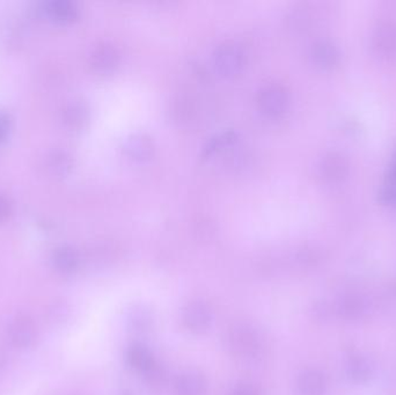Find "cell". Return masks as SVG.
<instances>
[{
	"instance_id": "obj_1",
	"label": "cell",
	"mask_w": 396,
	"mask_h": 395,
	"mask_svg": "<svg viewBox=\"0 0 396 395\" xmlns=\"http://www.w3.org/2000/svg\"><path fill=\"white\" fill-rule=\"evenodd\" d=\"M257 105L265 115H283L289 108V89L278 81L267 82L257 92Z\"/></svg>"
},
{
	"instance_id": "obj_2",
	"label": "cell",
	"mask_w": 396,
	"mask_h": 395,
	"mask_svg": "<svg viewBox=\"0 0 396 395\" xmlns=\"http://www.w3.org/2000/svg\"><path fill=\"white\" fill-rule=\"evenodd\" d=\"M213 59L215 68L222 75H238L245 65V52L236 41L225 40L215 48Z\"/></svg>"
},
{
	"instance_id": "obj_3",
	"label": "cell",
	"mask_w": 396,
	"mask_h": 395,
	"mask_svg": "<svg viewBox=\"0 0 396 395\" xmlns=\"http://www.w3.org/2000/svg\"><path fill=\"white\" fill-rule=\"evenodd\" d=\"M318 172L325 182L332 185L342 182L349 175V159L339 151H330L320 159Z\"/></svg>"
},
{
	"instance_id": "obj_4",
	"label": "cell",
	"mask_w": 396,
	"mask_h": 395,
	"mask_svg": "<svg viewBox=\"0 0 396 395\" xmlns=\"http://www.w3.org/2000/svg\"><path fill=\"white\" fill-rule=\"evenodd\" d=\"M371 45L376 56L383 59L396 58V22L383 21L376 24L371 36Z\"/></svg>"
},
{
	"instance_id": "obj_5",
	"label": "cell",
	"mask_w": 396,
	"mask_h": 395,
	"mask_svg": "<svg viewBox=\"0 0 396 395\" xmlns=\"http://www.w3.org/2000/svg\"><path fill=\"white\" fill-rule=\"evenodd\" d=\"M369 301L367 298L356 292H350L339 298L336 303V315L346 320H360L369 315Z\"/></svg>"
},
{
	"instance_id": "obj_6",
	"label": "cell",
	"mask_w": 396,
	"mask_h": 395,
	"mask_svg": "<svg viewBox=\"0 0 396 395\" xmlns=\"http://www.w3.org/2000/svg\"><path fill=\"white\" fill-rule=\"evenodd\" d=\"M309 57L313 64L321 70H334L341 63V52L330 40H316L309 48Z\"/></svg>"
},
{
	"instance_id": "obj_7",
	"label": "cell",
	"mask_w": 396,
	"mask_h": 395,
	"mask_svg": "<svg viewBox=\"0 0 396 395\" xmlns=\"http://www.w3.org/2000/svg\"><path fill=\"white\" fill-rule=\"evenodd\" d=\"M8 335L10 342L17 348H29L36 340V326L31 317L26 315H17L10 324Z\"/></svg>"
},
{
	"instance_id": "obj_8",
	"label": "cell",
	"mask_w": 396,
	"mask_h": 395,
	"mask_svg": "<svg viewBox=\"0 0 396 395\" xmlns=\"http://www.w3.org/2000/svg\"><path fill=\"white\" fill-rule=\"evenodd\" d=\"M118 59H120V54L118 48L111 42H101L97 44L92 50L90 57L92 68L99 73L113 71L118 66Z\"/></svg>"
},
{
	"instance_id": "obj_9",
	"label": "cell",
	"mask_w": 396,
	"mask_h": 395,
	"mask_svg": "<svg viewBox=\"0 0 396 395\" xmlns=\"http://www.w3.org/2000/svg\"><path fill=\"white\" fill-rule=\"evenodd\" d=\"M183 322L196 334L204 333L211 324V312L203 301H192L183 310Z\"/></svg>"
},
{
	"instance_id": "obj_10",
	"label": "cell",
	"mask_w": 396,
	"mask_h": 395,
	"mask_svg": "<svg viewBox=\"0 0 396 395\" xmlns=\"http://www.w3.org/2000/svg\"><path fill=\"white\" fill-rule=\"evenodd\" d=\"M125 151L130 158L146 160L155 152V143L145 132H134L125 141Z\"/></svg>"
},
{
	"instance_id": "obj_11",
	"label": "cell",
	"mask_w": 396,
	"mask_h": 395,
	"mask_svg": "<svg viewBox=\"0 0 396 395\" xmlns=\"http://www.w3.org/2000/svg\"><path fill=\"white\" fill-rule=\"evenodd\" d=\"M346 372L350 382L355 384H366L373 375V368L369 359L363 356H350L346 361Z\"/></svg>"
},
{
	"instance_id": "obj_12",
	"label": "cell",
	"mask_w": 396,
	"mask_h": 395,
	"mask_svg": "<svg viewBox=\"0 0 396 395\" xmlns=\"http://www.w3.org/2000/svg\"><path fill=\"white\" fill-rule=\"evenodd\" d=\"M300 395H323L326 392V379L318 370L302 372L298 379Z\"/></svg>"
},
{
	"instance_id": "obj_13",
	"label": "cell",
	"mask_w": 396,
	"mask_h": 395,
	"mask_svg": "<svg viewBox=\"0 0 396 395\" xmlns=\"http://www.w3.org/2000/svg\"><path fill=\"white\" fill-rule=\"evenodd\" d=\"M205 389L203 375L195 370L185 371L178 377L176 382L178 395H201Z\"/></svg>"
},
{
	"instance_id": "obj_14",
	"label": "cell",
	"mask_w": 396,
	"mask_h": 395,
	"mask_svg": "<svg viewBox=\"0 0 396 395\" xmlns=\"http://www.w3.org/2000/svg\"><path fill=\"white\" fill-rule=\"evenodd\" d=\"M52 261H54L55 267L57 268L58 271L64 274H70V273H73L79 266V255L71 247H61L55 250Z\"/></svg>"
},
{
	"instance_id": "obj_15",
	"label": "cell",
	"mask_w": 396,
	"mask_h": 395,
	"mask_svg": "<svg viewBox=\"0 0 396 395\" xmlns=\"http://www.w3.org/2000/svg\"><path fill=\"white\" fill-rule=\"evenodd\" d=\"M127 358H128L129 364L144 373L155 366L151 352L141 345H132V348L128 350Z\"/></svg>"
},
{
	"instance_id": "obj_16",
	"label": "cell",
	"mask_w": 396,
	"mask_h": 395,
	"mask_svg": "<svg viewBox=\"0 0 396 395\" xmlns=\"http://www.w3.org/2000/svg\"><path fill=\"white\" fill-rule=\"evenodd\" d=\"M128 322L129 327L134 333H145L151 327V312L143 305L134 306L129 313Z\"/></svg>"
},
{
	"instance_id": "obj_17",
	"label": "cell",
	"mask_w": 396,
	"mask_h": 395,
	"mask_svg": "<svg viewBox=\"0 0 396 395\" xmlns=\"http://www.w3.org/2000/svg\"><path fill=\"white\" fill-rule=\"evenodd\" d=\"M47 10L56 20L69 21L77 17V5L70 0H55L48 3Z\"/></svg>"
},
{
	"instance_id": "obj_18",
	"label": "cell",
	"mask_w": 396,
	"mask_h": 395,
	"mask_svg": "<svg viewBox=\"0 0 396 395\" xmlns=\"http://www.w3.org/2000/svg\"><path fill=\"white\" fill-rule=\"evenodd\" d=\"M64 119L67 124L72 128H80L88 119V109L83 101H72L66 106L64 110Z\"/></svg>"
},
{
	"instance_id": "obj_19",
	"label": "cell",
	"mask_w": 396,
	"mask_h": 395,
	"mask_svg": "<svg viewBox=\"0 0 396 395\" xmlns=\"http://www.w3.org/2000/svg\"><path fill=\"white\" fill-rule=\"evenodd\" d=\"M231 338L235 350L242 354H253L259 345L256 335L246 328L235 331L234 335Z\"/></svg>"
},
{
	"instance_id": "obj_20",
	"label": "cell",
	"mask_w": 396,
	"mask_h": 395,
	"mask_svg": "<svg viewBox=\"0 0 396 395\" xmlns=\"http://www.w3.org/2000/svg\"><path fill=\"white\" fill-rule=\"evenodd\" d=\"M378 202L383 206H396V181L386 178L380 187Z\"/></svg>"
},
{
	"instance_id": "obj_21",
	"label": "cell",
	"mask_w": 396,
	"mask_h": 395,
	"mask_svg": "<svg viewBox=\"0 0 396 395\" xmlns=\"http://www.w3.org/2000/svg\"><path fill=\"white\" fill-rule=\"evenodd\" d=\"M332 313H335V310L326 301L316 303V306L313 308V315L316 317V320H328Z\"/></svg>"
},
{
	"instance_id": "obj_22",
	"label": "cell",
	"mask_w": 396,
	"mask_h": 395,
	"mask_svg": "<svg viewBox=\"0 0 396 395\" xmlns=\"http://www.w3.org/2000/svg\"><path fill=\"white\" fill-rule=\"evenodd\" d=\"M51 166L54 167L57 172L65 173L69 171L71 167L70 157L63 152H58L51 158Z\"/></svg>"
},
{
	"instance_id": "obj_23",
	"label": "cell",
	"mask_w": 396,
	"mask_h": 395,
	"mask_svg": "<svg viewBox=\"0 0 396 395\" xmlns=\"http://www.w3.org/2000/svg\"><path fill=\"white\" fill-rule=\"evenodd\" d=\"M10 204L6 197L0 195V222L6 220L7 217L10 216Z\"/></svg>"
},
{
	"instance_id": "obj_24",
	"label": "cell",
	"mask_w": 396,
	"mask_h": 395,
	"mask_svg": "<svg viewBox=\"0 0 396 395\" xmlns=\"http://www.w3.org/2000/svg\"><path fill=\"white\" fill-rule=\"evenodd\" d=\"M10 128V119L6 114L0 113V142L6 137L7 132Z\"/></svg>"
},
{
	"instance_id": "obj_25",
	"label": "cell",
	"mask_w": 396,
	"mask_h": 395,
	"mask_svg": "<svg viewBox=\"0 0 396 395\" xmlns=\"http://www.w3.org/2000/svg\"><path fill=\"white\" fill-rule=\"evenodd\" d=\"M233 395H255L254 391H253L250 387H247V386H242V387H239V389H235V392Z\"/></svg>"
},
{
	"instance_id": "obj_26",
	"label": "cell",
	"mask_w": 396,
	"mask_h": 395,
	"mask_svg": "<svg viewBox=\"0 0 396 395\" xmlns=\"http://www.w3.org/2000/svg\"><path fill=\"white\" fill-rule=\"evenodd\" d=\"M386 178H390V179L396 181V153L394 155L393 160H392V164H390V171H388V175Z\"/></svg>"
},
{
	"instance_id": "obj_27",
	"label": "cell",
	"mask_w": 396,
	"mask_h": 395,
	"mask_svg": "<svg viewBox=\"0 0 396 395\" xmlns=\"http://www.w3.org/2000/svg\"><path fill=\"white\" fill-rule=\"evenodd\" d=\"M125 395H130V394H125Z\"/></svg>"
}]
</instances>
